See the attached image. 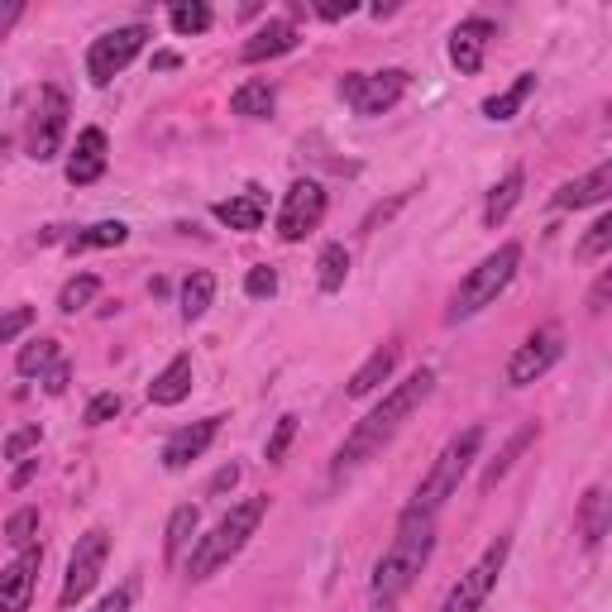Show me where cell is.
Wrapping results in <instances>:
<instances>
[{
  "label": "cell",
  "instance_id": "obj_1",
  "mask_svg": "<svg viewBox=\"0 0 612 612\" xmlns=\"http://www.w3.org/2000/svg\"><path fill=\"white\" fill-rule=\"evenodd\" d=\"M431 388H436V373L431 369H416L407 383H397L393 393L383 397L378 407H373L359 426H354L350 436H345V445H340V455H335V474H345V469H354V464H364L369 455H378L388 440L407 426V416L431 397Z\"/></svg>",
  "mask_w": 612,
  "mask_h": 612
},
{
  "label": "cell",
  "instance_id": "obj_2",
  "mask_svg": "<svg viewBox=\"0 0 612 612\" xmlns=\"http://www.w3.org/2000/svg\"><path fill=\"white\" fill-rule=\"evenodd\" d=\"M431 550H436V522H431V512H412V507H407L402 522H397L393 546L383 550L378 565H373V579H369L373 598H378L383 608H393L397 598L416 584V574L426 569Z\"/></svg>",
  "mask_w": 612,
  "mask_h": 612
},
{
  "label": "cell",
  "instance_id": "obj_3",
  "mask_svg": "<svg viewBox=\"0 0 612 612\" xmlns=\"http://www.w3.org/2000/svg\"><path fill=\"white\" fill-rule=\"evenodd\" d=\"M268 517V498H244L235 503L225 517L216 522L211 536H197L192 541V555H187V579H211L220 565H230L244 550V541L259 531V522Z\"/></svg>",
  "mask_w": 612,
  "mask_h": 612
},
{
  "label": "cell",
  "instance_id": "obj_4",
  "mask_svg": "<svg viewBox=\"0 0 612 612\" xmlns=\"http://www.w3.org/2000/svg\"><path fill=\"white\" fill-rule=\"evenodd\" d=\"M517 263H522V244H503V249H498V254H488L479 268H469V278L459 283L455 302H450V311H445V321L459 326V321L479 316L483 306L498 302V292L517 278Z\"/></svg>",
  "mask_w": 612,
  "mask_h": 612
},
{
  "label": "cell",
  "instance_id": "obj_5",
  "mask_svg": "<svg viewBox=\"0 0 612 612\" xmlns=\"http://www.w3.org/2000/svg\"><path fill=\"white\" fill-rule=\"evenodd\" d=\"M479 445H483V426H469V431H459V436L450 440L445 450H440V459L431 464V474L421 479L412 512H436V507L459 488V479L469 474V464H474V455H479Z\"/></svg>",
  "mask_w": 612,
  "mask_h": 612
},
{
  "label": "cell",
  "instance_id": "obj_6",
  "mask_svg": "<svg viewBox=\"0 0 612 612\" xmlns=\"http://www.w3.org/2000/svg\"><path fill=\"white\" fill-rule=\"evenodd\" d=\"M106 555H110V531L106 526H91L87 536H77V550H72L67 574H63V593H58V603H63V608H77V603L96 589V579H101V569H106Z\"/></svg>",
  "mask_w": 612,
  "mask_h": 612
},
{
  "label": "cell",
  "instance_id": "obj_7",
  "mask_svg": "<svg viewBox=\"0 0 612 612\" xmlns=\"http://www.w3.org/2000/svg\"><path fill=\"white\" fill-rule=\"evenodd\" d=\"M144 44H149V29H144V24H125V29L101 34L87 53V77L96 82V87H110V82L144 53Z\"/></svg>",
  "mask_w": 612,
  "mask_h": 612
},
{
  "label": "cell",
  "instance_id": "obj_8",
  "mask_svg": "<svg viewBox=\"0 0 612 612\" xmlns=\"http://www.w3.org/2000/svg\"><path fill=\"white\" fill-rule=\"evenodd\" d=\"M407 91V72L402 67H383V72H345L340 96L354 106V115H388Z\"/></svg>",
  "mask_w": 612,
  "mask_h": 612
},
{
  "label": "cell",
  "instance_id": "obj_9",
  "mask_svg": "<svg viewBox=\"0 0 612 612\" xmlns=\"http://www.w3.org/2000/svg\"><path fill=\"white\" fill-rule=\"evenodd\" d=\"M63 134H67V96L58 87L39 91V110L29 115V130H24V153L34 163H53L63 153Z\"/></svg>",
  "mask_w": 612,
  "mask_h": 612
},
{
  "label": "cell",
  "instance_id": "obj_10",
  "mask_svg": "<svg viewBox=\"0 0 612 612\" xmlns=\"http://www.w3.org/2000/svg\"><path fill=\"white\" fill-rule=\"evenodd\" d=\"M507 550H512V541L507 536H498L493 546L483 550V560L469 574H459V584L450 593H445V603H440V612H479L483 603H488V593H493V584H498V574H503L507 565Z\"/></svg>",
  "mask_w": 612,
  "mask_h": 612
},
{
  "label": "cell",
  "instance_id": "obj_11",
  "mask_svg": "<svg viewBox=\"0 0 612 612\" xmlns=\"http://www.w3.org/2000/svg\"><path fill=\"white\" fill-rule=\"evenodd\" d=\"M321 220H326V187L311 182V177H297L287 187L283 211H278V235H283V244H302Z\"/></svg>",
  "mask_w": 612,
  "mask_h": 612
},
{
  "label": "cell",
  "instance_id": "obj_12",
  "mask_svg": "<svg viewBox=\"0 0 612 612\" xmlns=\"http://www.w3.org/2000/svg\"><path fill=\"white\" fill-rule=\"evenodd\" d=\"M560 354H565V340L555 335V330H541V335H531L526 345H517V354L507 359V383L512 388H526V383H536L541 373H550L560 364Z\"/></svg>",
  "mask_w": 612,
  "mask_h": 612
},
{
  "label": "cell",
  "instance_id": "obj_13",
  "mask_svg": "<svg viewBox=\"0 0 612 612\" xmlns=\"http://www.w3.org/2000/svg\"><path fill=\"white\" fill-rule=\"evenodd\" d=\"M39 565H44V550L24 546L20 560L0 569V612H29V598H34V584H39Z\"/></svg>",
  "mask_w": 612,
  "mask_h": 612
},
{
  "label": "cell",
  "instance_id": "obj_14",
  "mask_svg": "<svg viewBox=\"0 0 612 612\" xmlns=\"http://www.w3.org/2000/svg\"><path fill=\"white\" fill-rule=\"evenodd\" d=\"M220 436V416H206V421H192V426H182V431H173L168 436V445H163V469H187L192 459H201L206 450H211V440Z\"/></svg>",
  "mask_w": 612,
  "mask_h": 612
},
{
  "label": "cell",
  "instance_id": "obj_15",
  "mask_svg": "<svg viewBox=\"0 0 612 612\" xmlns=\"http://www.w3.org/2000/svg\"><path fill=\"white\" fill-rule=\"evenodd\" d=\"M493 34H498L493 20H464L455 34H450V63L459 67V77H474L483 67V48H488Z\"/></svg>",
  "mask_w": 612,
  "mask_h": 612
},
{
  "label": "cell",
  "instance_id": "obj_16",
  "mask_svg": "<svg viewBox=\"0 0 612 612\" xmlns=\"http://www.w3.org/2000/svg\"><path fill=\"white\" fill-rule=\"evenodd\" d=\"M106 173V130H82L77 134V149H72V158H67V182L72 187H87V182H96V177Z\"/></svg>",
  "mask_w": 612,
  "mask_h": 612
},
{
  "label": "cell",
  "instance_id": "obj_17",
  "mask_svg": "<svg viewBox=\"0 0 612 612\" xmlns=\"http://www.w3.org/2000/svg\"><path fill=\"white\" fill-rule=\"evenodd\" d=\"M608 192H612V163H598L589 177H579V182H565V187L555 192V206H560V211L598 206V201H608Z\"/></svg>",
  "mask_w": 612,
  "mask_h": 612
},
{
  "label": "cell",
  "instance_id": "obj_18",
  "mask_svg": "<svg viewBox=\"0 0 612 612\" xmlns=\"http://www.w3.org/2000/svg\"><path fill=\"white\" fill-rule=\"evenodd\" d=\"M397 354H402L397 345H378V350H373L369 359H364V364H359V369L350 373V388H345V393H350V397H369V393H378V388H383V383L393 378Z\"/></svg>",
  "mask_w": 612,
  "mask_h": 612
},
{
  "label": "cell",
  "instance_id": "obj_19",
  "mask_svg": "<svg viewBox=\"0 0 612 612\" xmlns=\"http://www.w3.org/2000/svg\"><path fill=\"white\" fill-rule=\"evenodd\" d=\"M292 48H297V29H292L287 20H268L259 34L240 48V58L244 63H263V58H283V53H292Z\"/></svg>",
  "mask_w": 612,
  "mask_h": 612
},
{
  "label": "cell",
  "instance_id": "obj_20",
  "mask_svg": "<svg viewBox=\"0 0 612 612\" xmlns=\"http://www.w3.org/2000/svg\"><path fill=\"white\" fill-rule=\"evenodd\" d=\"M187 393H192V354H177L173 364L149 383V402L153 407H177Z\"/></svg>",
  "mask_w": 612,
  "mask_h": 612
},
{
  "label": "cell",
  "instance_id": "obj_21",
  "mask_svg": "<svg viewBox=\"0 0 612 612\" xmlns=\"http://www.w3.org/2000/svg\"><path fill=\"white\" fill-rule=\"evenodd\" d=\"M579 536H584V546H598L603 536H608V522H612V498L608 488H589L584 498H579Z\"/></svg>",
  "mask_w": 612,
  "mask_h": 612
},
{
  "label": "cell",
  "instance_id": "obj_22",
  "mask_svg": "<svg viewBox=\"0 0 612 612\" xmlns=\"http://www.w3.org/2000/svg\"><path fill=\"white\" fill-rule=\"evenodd\" d=\"M216 220H220V225H230V230H240V235H254V230L263 225V192H259V187H249L244 197L220 201Z\"/></svg>",
  "mask_w": 612,
  "mask_h": 612
},
{
  "label": "cell",
  "instance_id": "obj_23",
  "mask_svg": "<svg viewBox=\"0 0 612 612\" xmlns=\"http://www.w3.org/2000/svg\"><path fill=\"white\" fill-rule=\"evenodd\" d=\"M197 526H201V512L192 503H182L173 517H168V531H163V560H168V565H177L182 550L197 541Z\"/></svg>",
  "mask_w": 612,
  "mask_h": 612
},
{
  "label": "cell",
  "instance_id": "obj_24",
  "mask_svg": "<svg viewBox=\"0 0 612 612\" xmlns=\"http://www.w3.org/2000/svg\"><path fill=\"white\" fill-rule=\"evenodd\" d=\"M531 91H536V72H522L507 91H498V96H488V101H483V115H488L493 125H503V120H512V115L526 106V96H531Z\"/></svg>",
  "mask_w": 612,
  "mask_h": 612
},
{
  "label": "cell",
  "instance_id": "obj_25",
  "mask_svg": "<svg viewBox=\"0 0 612 612\" xmlns=\"http://www.w3.org/2000/svg\"><path fill=\"white\" fill-rule=\"evenodd\" d=\"M522 187H526V177H522V173H507L503 182H498V187L488 192V206H483V225H488V230H498V225H503V220L512 216V206L522 201Z\"/></svg>",
  "mask_w": 612,
  "mask_h": 612
},
{
  "label": "cell",
  "instance_id": "obj_26",
  "mask_svg": "<svg viewBox=\"0 0 612 612\" xmlns=\"http://www.w3.org/2000/svg\"><path fill=\"white\" fill-rule=\"evenodd\" d=\"M531 440H536V421H526L522 431H517V436H512V440L503 445V455H498L493 464H488V469H483V479H479L483 493H493V488H498V479H507V469H512V464L522 459V450L531 445Z\"/></svg>",
  "mask_w": 612,
  "mask_h": 612
},
{
  "label": "cell",
  "instance_id": "obj_27",
  "mask_svg": "<svg viewBox=\"0 0 612 612\" xmlns=\"http://www.w3.org/2000/svg\"><path fill=\"white\" fill-rule=\"evenodd\" d=\"M211 302H216V273L197 268V273L182 283V321H201V316L211 311Z\"/></svg>",
  "mask_w": 612,
  "mask_h": 612
},
{
  "label": "cell",
  "instance_id": "obj_28",
  "mask_svg": "<svg viewBox=\"0 0 612 612\" xmlns=\"http://www.w3.org/2000/svg\"><path fill=\"white\" fill-rule=\"evenodd\" d=\"M273 106H278V96H273L268 82H244V87H235V96H230V110L244 115V120H268Z\"/></svg>",
  "mask_w": 612,
  "mask_h": 612
},
{
  "label": "cell",
  "instance_id": "obj_29",
  "mask_svg": "<svg viewBox=\"0 0 612 612\" xmlns=\"http://www.w3.org/2000/svg\"><path fill=\"white\" fill-rule=\"evenodd\" d=\"M125 240H130V225L125 220H101V225H91L82 235H72L67 249L72 254H82V249H115V244H125Z\"/></svg>",
  "mask_w": 612,
  "mask_h": 612
},
{
  "label": "cell",
  "instance_id": "obj_30",
  "mask_svg": "<svg viewBox=\"0 0 612 612\" xmlns=\"http://www.w3.org/2000/svg\"><path fill=\"white\" fill-rule=\"evenodd\" d=\"M345 278H350V249L345 244H326L321 259H316V283H321V292H340Z\"/></svg>",
  "mask_w": 612,
  "mask_h": 612
},
{
  "label": "cell",
  "instance_id": "obj_31",
  "mask_svg": "<svg viewBox=\"0 0 612 612\" xmlns=\"http://www.w3.org/2000/svg\"><path fill=\"white\" fill-rule=\"evenodd\" d=\"M53 364H58V340H48V335L44 340H29V345L15 354V369H20L24 378H44Z\"/></svg>",
  "mask_w": 612,
  "mask_h": 612
},
{
  "label": "cell",
  "instance_id": "obj_32",
  "mask_svg": "<svg viewBox=\"0 0 612 612\" xmlns=\"http://www.w3.org/2000/svg\"><path fill=\"white\" fill-rule=\"evenodd\" d=\"M211 20H216V15H211V5H201V0H192V5L182 0V5H173V10H168V24H173V34H182V39L206 34V29H211Z\"/></svg>",
  "mask_w": 612,
  "mask_h": 612
},
{
  "label": "cell",
  "instance_id": "obj_33",
  "mask_svg": "<svg viewBox=\"0 0 612 612\" xmlns=\"http://www.w3.org/2000/svg\"><path fill=\"white\" fill-rule=\"evenodd\" d=\"M96 292H101V278H96V273H82V278H67L63 292H58V311H67V316H77L82 306L96 302Z\"/></svg>",
  "mask_w": 612,
  "mask_h": 612
},
{
  "label": "cell",
  "instance_id": "obj_34",
  "mask_svg": "<svg viewBox=\"0 0 612 612\" xmlns=\"http://www.w3.org/2000/svg\"><path fill=\"white\" fill-rule=\"evenodd\" d=\"M34 536H39V507H20V512L5 522V541L15 550H24V546H34Z\"/></svg>",
  "mask_w": 612,
  "mask_h": 612
},
{
  "label": "cell",
  "instance_id": "obj_35",
  "mask_svg": "<svg viewBox=\"0 0 612 612\" xmlns=\"http://www.w3.org/2000/svg\"><path fill=\"white\" fill-rule=\"evenodd\" d=\"M297 440V416L287 412V416H278V426H273V436H268V450H263V459L268 464H283V455H287V445Z\"/></svg>",
  "mask_w": 612,
  "mask_h": 612
},
{
  "label": "cell",
  "instance_id": "obj_36",
  "mask_svg": "<svg viewBox=\"0 0 612 612\" xmlns=\"http://www.w3.org/2000/svg\"><path fill=\"white\" fill-rule=\"evenodd\" d=\"M612 244V216H598L589 225V235H584V244H579V259H603Z\"/></svg>",
  "mask_w": 612,
  "mask_h": 612
},
{
  "label": "cell",
  "instance_id": "obj_37",
  "mask_svg": "<svg viewBox=\"0 0 612 612\" xmlns=\"http://www.w3.org/2000/svg\"><path fill=\"white\" fill-rule=\"evenodd\" d=\"M39 440H44V431H39V421H34V426H20L15 436L5 440V459H29L34 450H39Z\"/></svg>",
  "mask_w": 612,
  "mask_h": 612
},
{
  "label": "cell",
  "instance_id": "obj_38",
  "mask_svg": "<svg viewBox=\"0 0 612 612\" xmlns=\"http://www.w3.org/2000/svg\"><path fill=\"white\" fill-rule=\"evenodd\" d=\"M244 292H249L254 302H263V297H273V292H278V273H273L268 263H259V268H249V273H244Z\"/></svg>",
  "mask_w": 612,
  "mask_h": 612
},
{
  "label": "cell",
  "instance_id": "obj_39",
  "mask_svg": "<svg viewBox=\"0 0 612 612\" xmlns=\"http://www.w3.org/2000/svg\"><path fill=\"white\" fill-rule=\"evenodd\" d=\"M29 326H34V306H10V311L0 316V345H10V340L24 335Z\"/></svg>",
  "mask_w": 612,
  "mask_h": 612
},
{
  "label": "cell",
  "instance_id": "obj_40",
  "mask_svg": "<svg viewBox=\"0 0 612 612\" xmlns=\"http://www.w3.org/2000/svg\"><path fill=\"white\" fill-rule=\"evenodd\" d=\"M110 416H120V393H101V397H91L87 402V426H106Z\"/></svg>",
  "mask_w": 612,
  "mask_h": 612
},
{
  "label": "cell",
  "instance_id": "obj_41",
  "mask_svg": "<svg viewBox=\"0 0 612 612\" xmlns=\"http://www.w3.org/2000/svg\"><path fill=\"white\" fill-rule=\"evenodd\" d=\"M240 464H235V459H230V464H225V469H220L216 479H211V498H220V493H230V488H235V483H240Z\"/></svg>",
  "mask_w": 612,
  "mask_h": 612
},
{
  "label": "cell",
  "instance_id": "obj_42",
  "mask_svg": "<svg viewBox=\"0 0 612 612\" xmlns=\"http://www.w3.org/2000/svg\"><path fill=\"white\" fill-rule=\"evenodd\" d=\"M608 292H612V273H603V278L593 283V292H589V311H593V316H603V311H608Z\"/></svg>",
  "mask_w": 612,
  "mask_h": 612
},
{
  "label": "cell",
  "instance_id": "obj_43",
  "mask_svg": "<svg viewBox=\"0 0 612 612\" xmlns=\"http://www.w3.org/2000/svg\"><path fill=\"white\" fill-rule=\"evenodd\" d=\"M130 598H134L130 589H115V593H106V598H101L91 612H130Z\"/></svg>",
  "mask_w": 612,
  "mask_h": 612
},
{
  "label": "cell",
  "instance_id": "obj_44",
  "mask_svg": "<svg viewBox=\"0 0 612 612\" xmlns=\"http://www.w3.org/2000/svg\"><path fill=\"white\" fill-rule=\"evenodd\" d=\"M67 378H72V369H67L63 359H58V364H53V369H48L44 388H48V393H53V397H58V393H67Z\"/></svg>",
  "mask_w": 612,
  "mask_h": 612
},
{
  "label": "cell",
  "instance_id": "obj_45",
  "mask_svg": "<svg viewBox=\"0 0 612 612\" xmlns=\"http://www.w3.org/2000/svg\"><path fill=\"white\" fill-rule=\"evenodd\" d=\"M20 15H24V5H20V0H10V5H0V39H5V34L15 29V20H20Z\"/></svg>",
  "mask_w": 612,
  "mask_h": 612
},
{
  "label": "cell",
  "instance_id": "obj_46",
  "mask_svg": "<svg viewBox=\"0 0 612 612\" xmlns=\"http://www.w3.org/2000/svg\"><path fill=\"white\" fill-rule=\"evenodd\" d=\"M316 15H321V20H345V15H354V0H345V5H340V0H330V5H316Z\"/></svg>",
  "mask_w": 612,
  "mask_h": 612
},
{
  "label": "cell",
  "instance_id": "obj_47",
  "mask_svg": "<svg viewBox=\"0 0 612 612\" xmlns=\"http://www.w3.org/2000/svg\"><path fill=\"white\" fill-rule=\"evenodd\" d=\"M34 474H39V459H24V464H20V474H15V488H24V483L34 479Z\"/></svg>",
  "mask_w": 612,
  "mask_h": 612
},
{
  "label": "cell",
  "instance_id": "obj_48",
  "mask_svg": "<svg viewBox=\"0 0 612 612\" xmlns=\"http://www.w3.org/2000/svg\"><path fill=\"white\" fill-rule=\"evenodd\" d=\"M177 63H182L177 53H153V67H158V72H173Z\"/></svg>",
  "mask_w": 612,
  "mask_h": 612
},
{
  "label": "cell",
  "instance_id": "obj_49",
  "mask_svg": "<svg viewBox=\"0 0 612 612\" xmlns=\"http://www.w3.org/2000/svg\"><path fill=\"white\" fill-rule=\"evenodd\" d=\"M378 612H393V608H378Z\"/></svg>",
  "mask_w": 612,
  "mask_h": 612
}]
</instances>
